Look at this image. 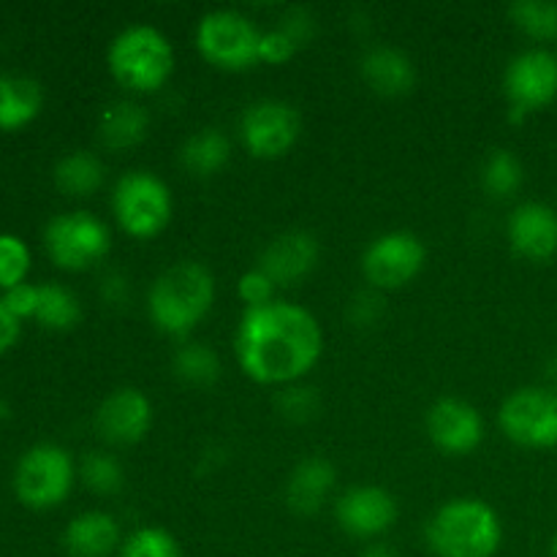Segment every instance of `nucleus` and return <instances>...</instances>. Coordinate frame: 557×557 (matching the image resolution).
<instances>
[{"mask_svg": "<svg viewBox=\"0 0 557 557\" xmlns=\"http://www.w3.org/2000/svg\"><path fill=\"white\" fill-rule=\"evenodd\" d=\"M321 351L324 332L313 313L281 299L245 310L234 335L239 368L259 384H294L313 370Z\"/></svg>", "mask_w": 557, "mask_h": 557, "instance_id": "1", "label": "nucleus"}, {"mask_svg": "<svg viewBox=\"0 0 557 557\" xmlns=\"http://www.w3.org/2000/svg\"><path fill=\"white\" fill-rule=\"evenodd\" d=\"M215 281L199 261H180L156 277L147 297L152 324L172 337H185L210 313Z\"/></svg>", "mask_w": 557, "mask_h": 557, "instance_id": "2", "label": "nucleus"}, {"mask_svg": "<svg viewBox=\"0 0 557 557\" xmlns=\"http://www.w3.org/2000/svg\"><path fill=\"white\" fill-rule=\"evenodd\" d=\"M424 539L438 557H493L504 542V525L484 500L455 498L430 517Z\"/></svg>", "mask_w": 557, "mask_h": 557, "instance_id": "3", "label": "nucleus"}, {"mask_svg": "<svg viewBox=\"0 0 557 557\" xmlns=\"http://www.w3.org/2000/svg\"><path fill=\"white\" fill-rule=\"evenodd\" d=\"M107 63L120 85L136 92H152L172 76L174 49L158 27L131 25L109 44Z\"/></svg>", "mask_w": 557, "mask_h": 557, "instance_id": "4", "label": "nucleus"}, {"mask_svg": "<svg viewBox=\"0 0 557 557\" xmlns=\"http://www.w3.org/2000/svg\"><path fill=\"white\" fill-rule=\"evenodd\" d=\"M76 468L69 451L58 444H36L20 457L14 471V493L22 506L36 511L54 509L69 498Z\"/></svg>", "mask_w": 557, "mask_h": 557, "instance_id": "5", "label": "nucleus"}, {"mask_svg": "<svg viewBox=\"0 0 557 557\" xmlns=\"http://www.w3.org/2000/svg\"><path fill=\"white\" fill-rule=\"evenodd\" d=\"M112 210L125 234L150 239L172 221V190L152 172H128L114 185Z\"/></svg>", "mask_w": 557, "mask_h": 557, "instance_id": "6", "label": "nucleus"}, {"mask_svg": "<svg viewBox=\"0 0 557 557\" xmlns=\"http://www.w3.org/2000/svg\"><path fill=\"white\" fill-rule=\"evenodd\" d=\"M109 245L107 223L85 210L60 212L44 228V248L60 270L79 272L98 264L109 253Z\"/></svg>", "mask_w": 557, "mask_h": 557, "instance_id": "7", "label": "nucleus"}, {"mask_svg": "<svg viewBox=\"0 0 557 557\" xmlns=\"http://www.w3.org/2000/svg\"><path fill=\"white\" fill-rule=\"evenodd\" d=\"M261 30L239 11H207L196 27V47L210 63L221 69L243 71L259 60Z\"/></svg>", "mask_w": 557, "mask_h": 557, "instance_id": "8", "label": "nucleus"}, {"mask_svg": "<svg viewBox=\"0 0 557 557\" xmlns=\"http://www.w3.org/2000/svg\"><path fill=\"white\" fill-rule=\"evenodd\" d=\"M506 438L528 449L557 446V389L528 386L509 395L498 413Z\"/></svg>", "mask_w": 557, "mask_h": 557, "instance_id": "9", "label": "nucleus"}, {"mask_svg": "<svg viewBox=\"0 0 557 557\" xmlns=\"http://www.w3.org/2000/svg\"><path fill=\"white\" fill-rule=\"evenodd\" d=\"M243 141L250 156L281 158L297 145L302 120L288 101L281 98H261L250 103L243 114Z\"/></svg>", "mask_w": 557, "mask_h": 557, "instance_id": "10", "label": "nucleus"}, {"mask_svg": "<svg viewBox=\"0 0 557 557\" xmlns=\"http://www.w3.org/2000/svg\"><path fill=\"white\" fill-rule=\"evenodd\" d=\"M424 256L428 250L417 234L386 232L364 248L362 272L373 288H400L419 275Z\"/></svg>", "mask_w": 557, "mask_h": 557, "instance_id": "11", "label": "nucleus"}, {"mask_svg": "<svg viewBox=\"0 0 557 557\" xmlns=\"http://www.w3.org/2000/svg\"><path fill=\"white\" fill-rule=\"evenodd\" d=\"M504 87L511 117L522 120L525 114L539 112L557 98V58L544 49L517 54L506 69Z\"/></svg>", "mask_w": 557, "mask_h": 557, "instance_id": "12", "label": "nucleus"}, {"mask_svg": "<svg viewBox=\"0 0 557 557\" xmlns=\"http://www.w3.org/2000/svg\"><path fill=\"white\" fill-rule=\"evenodd\" d=\"M395 495L381 487H351L335 500V520L348 536L379 539L397 522Z\"/></svg>", "mask_w": 557, "mask_h": 557, "instance_id": "13", "label": "nucleus"}, {"mask_svg": "<svg viewBox=\"0 0 557 557\" xmlns=\"http://www.w3.org/2000/svg\"><path fill=\"white\" fill-rule=\"evenodd\" d=\"M152 424V403L145 392L125 386L112 392L96 411V430L107 444L134 446Z\"/></svg>", "mask_w": 557, "mask_h": 557, "instance_id": "14", "label": "nucleus"}, {"mask_svg": "<svg viewBox=\"0 0 557 557\" xmlns=\"http://www.w3.org/2000/svg\"><path fill=\"white\" fill-rule=\"evenodd\" d=\"M428 435L446 455H468L484 441V419L471 403L444 397L428 411Z\"/></svg>", "mask_w": 557, "mask_h": 557, "instance_id": "15", "label": "nucleus"}, {"mask_svg": "<svg viewBox=\"0 0 557 557\" xmlns=\"http://www.w3.org/2000/svg\"><path fill=\"white\" fill-rule=\"evenodd\" d=\"M319 239L305 228H292L272 239L259 259V270L275 281V286H294L319 264Z\"/></svg>", "mask_w": 557, "mask_h": 557, "instance_id": "16", "label": "nucleus"}, {"mask_svg": "<svg viewBox=\"0 0 557 557\" xmlns=\"http://www.w3.org/2000/svg\"><path fill=\"white\" fill-rule=\"evenodd\" d=\"M509 243L522 259H553L557 253V212L539 201L520 205L509 218Z\"/></svg>", "mask_w": 557, "mask_h": 557, "instance_id": "17", "label": "nucleus"}, {"mask_svg": "<svg viewBox=\"0 0 557 557\" xmlns=\"http://www.w3.org/2000/svg\"><path fill=\"white\" fill-rule=\"evenodd\" d=\"M335 468L326 457H308L292 471L286 484V504L294 515L313 517L335 487Z\"/></svg>", "mask_w": 557, "mask_h": 557, "instance_id": "18", "label": "nucleus"}, {"mask_svg": "<svg viewBox=\"0 0 557 557\" xmlns=\"http://www.w3.org/2000/svg\"><path fill=\"white\" fill-rule=\"evenodd\" d=\"M120 544V525L107 511H82L63 531V549L69 557H109Z\"/></svg>", "mask_w": 557, "mask_h": 557, "instance_id": "19", "label": "nucleus"}, {"mask_svg": "<svg viewBox=\"0 0 557 557\" xmlns=\"http://www.w3.org/2000/svg\"><path fill=\"white\" fill-rule=\"evenodd\" d=\"M359 71H362L370 90L389 98L406 96L413 87V82H417V69H413L411 58L395 47L368 49L362 63H359Z\"/></svg>", "mask_w": 557, "mask_h": 557, "instance_id": "20", "label": "nucleus"}, {"mask_svg": "<svg viewBox=\"0 0 557 557\" xmlns=\"http://www.w3.org/2000/svg\"><path fill=\"white\" fill-rule=\"evenodd\" d=\"M44 90L33 76L0 74V131H20L38 117Z\"/></svg>", "mask_w": 557, "mask_h": 557, "instance_id": "21", "label": "nucleus"}, {"mask_svg": "<svg viewBox=\"0 0 557 557\" xmlns=\"http://www.w3.org/2000/svg\"><path fill=\"white\" fill-rule=\"evenodd\" d=\"M150 114L136 101H114L98 117V139L109 150H128L147 136Z\"/></svg>", "mask_w": 557, "mask_h": 557, "instance_id": "22", "label": "nucleus"}, {"mask_svg": "<svg viewBox=\"0 0 557 557\" xmlns=\"http://www.w3.org/2000/svg\"><path fill=\"white\" fill-rule=\"evenodd\" d=\"M228 156H232V141L218 128L196 131L194 136L185 139L183 150H180V161L196 177H210V174L221 172Z\"/></svg>", "mask_w": 557, "mask_h": 557, "instance_id": "23", "label": "nucleus"}, {"mask_svg": "<svg viewBox=\"0 0 557 557\" xmlns=\"http://www.w3.org/2000/svg\"><path fill=\"white\" fill-rule=\"evenodd\" d=\"M103 163L92 152L74 150L54 163V185L69 196H90L101 188Z\"/></svg>", "mask_w": 557, "mask_h": 557, "instance_id": "24", "label": "nucleus"}, {"mask_svg": "<svg viewBox=\"0 0 557 557\" xmlns=\"http://www.w3.org/2000/svg\"><path fill=\"white\" fill-rule=\"evenodd\" d=\"M82 319V305L76 294L63 283H41L38 286L36 321L52 332L74 330Z\"/></svg>", "mask_w": 557, "mask_h": 557, "instance_id": "25", "label": "nucleus"}, {"mask_svg": "<svg viewBox=\"0 0 557 557\" xmlns=\"http://www.w3.org/2000/svg\"><path fill=\"white\" fill-rule=\"evenodd\" d=\"M522 185V163L515 152L493 150L482 166V188L495 199H509Z\"/></svg>", "mask_w": 557, "mask_h": 557, "instance_id": "26", "label": "nucleus"}, {"mask_svg": "<svg viewBox=\"0 0 557 557\" xmlns=\"http://www.w3.org/2000/svg\"><path fill=\"white\" fill-rule=\"evenodd\" d=\"M174 373L194 386H210L221 375V359L205 343H188L174 354Z\"/></svg>", "mask_w": 557, "mask_h": 557, "instance_id": "27", "label": "nucleus"}, {"mask_svg": "<svg viewBox=\"0 0 557 557\" xmlns=\"http://www.w3.org/2000/svg\"><path fill=\"white\" fill-rule=\"evenodd\" d=\"M509 14L515 25L531 38L549 41V38L557 36V3H547V0H517V3H511Z\"/></svg>", "mask_w": 557, "mask_h": 557, "instance_id": "28", "label": "nucleus"}, {"mask_svg": "<svg viewBox=\"0 0 557 557\" xmlns=\"http://www.w3.org/2000/svg\"><path fill=\"white\" fill-rule=\"evenodd\" d=\"M33 256L25 239L20 234L3 232L0 234V292L27 283Z\"/></svg>", "mask_w": 557, "mask_h": 557, "instance_id": "29", "label": "nucleus"}, {"mask_svg": "<svg viewBox=\"0 0 557 557\" xmlns=\"http://www.w3.org/2000/svg\"><path fill=\"white\" fill-rule=\"evenodd\" d=\"M117 557H183L177 539L163 528H139L123 539Z\"/></svg>", "mask_w": 557, "mask_h": 557, "instance_id": "30", "label": "nucleus"}, {"mask_svg": "<svg viewBox=\"0 0 557 557\" xmlns=\"http://www.w3.org/2000/svg\"><path fill=\"white\" fill-rule=\"evenodd\" d=\"M79 471L87 487L98 495H114L125 484L123 466L112 455H107V451H90V455H85Z\"/></svg>", "mask_w": 557, "mask_h": 557, "instance_id": "31", "label": "nucleus"}, {"mask_svg": "<svg viewBox=\"0 0 557 557\" xmlns=\"http://www.w3.org/2000/svg\"><path fill=\"white\" fill-rule=\"evenodd\" d=\"M319 408L321 400L315 395V389H310V386H288V389H283L277 395V411L288 422H310L319 413Z\"/></svg>", "mask_w": 557, "mask_h": 557, "instance_id": "32", "label": "nucleus"}, {"mask_svg": "<svg viewBox=\"0 0 557 557\" xmlns=\"http://www.w3.org/2000/svg\"><path fill=\"white\" fill-rule=\"evenodd\" d=\"M275 288H277L275 281H272L267 272H261L259 267H256V270H250V272H245V275L239 277V283H237L239 299L248 305V310L264 308V305L275 302Z\"/></svg>", "mask_w": 557, "mask_h": 557, "instance_id": "33", "label": "nucleus"}, {"mask_svg": "<svg viewBox=\"0 0 557 557\" xmlns=\"http://www.w3.org/2000/svg\"><path fill=\"white\" fill-rule=\"evenodd\" d=\"M299 44L288 36L286 30L275 27V30H261L259 38V60L270 65H283L297 54Z\"/></svg>", "mask_w": 557, "mask_h": 557, "instance_id": "34", "label": "nucleus"}, {"mask_svg": "<svg viewBox=\"0 0 557 557\" xmlns=\"http://www.w3.org/2000/svg\"><path fill=\"white\" fill-rule=\"evenodd\" d=\"M3 302L16 319H36L38 310V286L33 283H20V286L3 292Z\"/></svg>", "mask_w": 557, "mask_h": 557, "instance_id": "35", "label": "nucleus"}, {"mask_svg": "<svg viewBox=\"0 0 557 557\" xmlns=\"http://www.w3.org/2000/svg\"><path fill=\"white\" fill-rule=\"evenodd\" d=\"M381 297L375 292H359L348 305V319L357 326H373L381 319L384 308H381Z\"/></svg>", "mask_w": 557, "mask_h": 557, "instance_id": "36", "label": "nucleus"}, {"mask_svg": "<svg viewBox=\"0 0 557 557\" xmlns=\"http://www.w3.org/2000/svg\"><path fill=\"white\" fill-rule=\"evenodd\" d=\"M22 321L5 308L3 297H0V354H5L9 348H14V343L20 341V332H22Z\"/></svg>", "mask_w": 557, "mask_h": 557, "instance_id": "37", "label": "nucleus"}, {"mask_svg": "<svg viewBox=\"0 0 557 557\" xmlns=\"http://www.w3.org/2000/svg\"><path fill=\"white\" fill-rule=\"evenodd\" d=\"M128 294V281H125L123 275H107L103 277V297L109 299V302H120V299Z\"/></svg>", "mask_w": 557, "mask_h": 557, "instance_id": "38", "label": "nucleus"}, {"mask_svg": "<svg viewBox=\"0 0 557 557\" xmlns=\"http://www.w3.org/2000/svg\"><path fill=\"white\" fill-rule=\"evenodd\" d=\"M362 557H397V553L389 547V544H370V547L362 553Z\"/></svg>", "mask_w": 557, "mask_h": 557, "instance_id": "39", "label": "nucleus"}, {"mask_svg": "<svg viewBox=\"0 0 557 557\" xmlns=\"http://www.w3.org/2000/svg\"><path fill=\"white\" fill-rule=\"evenodd\" d=\"M11 417V408H9V403L5 400H0V419H9Z\"/></svg>", "mask_w": 557, "mask_h": 557, "instance_id": "40", "label": "nucleus"}, {"mask_svg": "<svg viewBox=\"0 0 557 557\" xmlns=\"http://www.w3.org/2000/svg\"><path fill=\"white\" fill-rule=\"evenodd\" d=\"M549 379H553L557 384V357L553 359V362H549Z\"/></svg>", "mask_w": 557, "mask_h": 557, "instance_id": "41", "label": "nucleus"}, {"mask_svg": "<svg viewBox=\"0 0 557 557\" xmlns=\"http://www.w3.org/2000/svg\"><path fill=\"white\" fill-rule=\"evenodd\" d=\"M553 557H557V536H555V542H553Z\"/></svg>", "mask_w": 557, "mask_h": 557, "instance_id": "42", "label": "nucleus"}]
</instances>
